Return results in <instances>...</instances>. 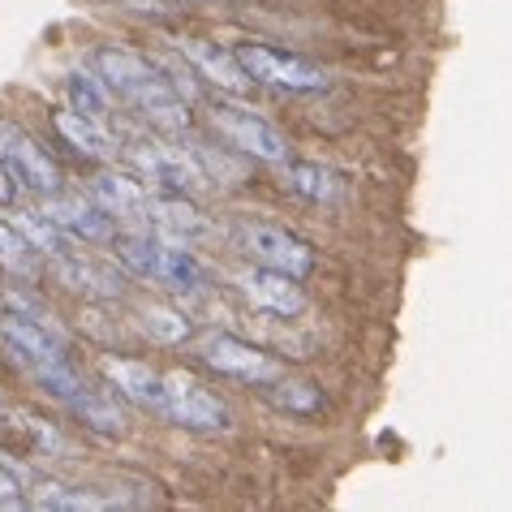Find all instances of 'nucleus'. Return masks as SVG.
<instances>
[{"mask_svg": "<svg viewBox=\"0 0 512 512\" xmlns=\"http://www.w3.org/2000/svg\"><path fill=\"white\" fill-rule=\"evenodd\" d=\"M95 69H99V82L108 91H117L125 104L138 108V117H147L151 125L160 130H190V108L181 91L173 87V78L164 74L160 65H151L147 56L138 52H125V48H99L95 56Z\"/></svg>", "mask_w": 512, "mask_h": 512, "instance_id": "f257e3e1", "label": "nucleus"}, {"mask_svg": "<svg viewBox=\"0 0 512 512\" xmlns=\"http://www.w3.org/2000/svg\"><path fill=\"white\" fill-rule=\"evenodd\" d=\"M117 259L130 267L134 276L164 284L168 293H203L211 284V272L194 259L186 246L168 237H147V233H125L117 237Z\"/></svg>", "mask_w": 512, "mask_h": 512, "instance_id": "f03ea898", "label": "nucleus"}, {"mask_svg": "<svg viewBox=\"0 0 512 512\" xmlns=\"http://www.w3.org/2000/svg\"><path fill=\"white\" fill-rule=\"evenodd\" d=\"M237 65L246 69L250 82L259 87H276V91H327V69L306 61V56H293V52H280V48H267V44H237L233 48Z\"/></svg>", "mask_w": 512, "mask_h": 512, "instance_id": "7ed1b4c3", "label": "nucleus"}, {"mask_svg": "<svg viewBox=\"0 0 512 512\" xmlns=\"http://www.w3.org/2000/svg\"><path fill=\"white\" fill-rule=\"evenodd\" d=\"M211 130H216L233 151L250 155V160H263V164H284L289 160V138L284 130H276L263 112L254 108H241V104H211Z\"/></svg>", "mask_w": 512, "mask_h": 512, "instance_id": "20e7f679", "label": "nucleus"}, {"mask_svg": "<svg viewBox=\"0 0 512 512\" xmlns=\"http://www.w3.org/2000/svg\"><path fill=\"white\" fill-rule=\"evenodd\" d=\"M237 246L246 250L259 267H276V272L293 276V280L315 272V250H310L302 237L276 229V224H241Z\"/></svg>", "mask_w": 512, "mask_h": 512, "instance_id": "39448f33", "label": "nucleus"}, {"mask_svg": "<svg viewBox=\"0 0 512 512\" xmlns=\"http://www.w3.org/2000/svg\"><path fill=\"white\" fill-rule=\"evenodd\" d=\"M0 164H5L26 190H39V194L61 190V168H56V160L18 121H5V117H0Z\"/></svg>", "mask_w": 512, "mask_h": 512, "instance_id": "423d86ee", "label": "nucleus"}, {"mask_svg": "<svg viewBox=\"0 0 512 512\" xmlns=\"http://www.w3.org/2000/svg\"><path fill=\"white\" fill-rule=\"evenodd\" d=\"M130 160L134 168L155 186H168L177 194H198L207 186V177L198 173V164L190 160V151L181 147H168V142H155V138H134L130 142Z\"/></svg>", "mask_w": 512, "mask_h": 512, "instance_id": "0eeeda50", "label": "nucleus"}, {"mask_svg": "<svg viewBox=\"0 0 512 512\" xmlns=\"http://www.w3.org/2000/svg\"><path fill=\"white\" fill-rule=\"evenodd\" d=\"M198 358H203L211 371L246 379V383H272V379H280L276 358H267V353L254 349L250 340L229 336V332H211V336L198 340Z\"/></svg>", "mask_w": 512, "mask_h": 512, "instance_id": "6e6552de", "label": "nucleus"}, {"mask_svg": "<svg viewBox=\"0 0 512 512\" xmlns=\"http://www.w3.org/2000/svg\"><path fill=\"white\" fill-rule=\"evenodd\" d=\"M160 418L190 426V431H229L233 426L229 405L216 401V396L203 392L190 379H168V401L160 409Z\"/></svg>", "mask_w": 512, "mask_h": 512, "instance_id": "1a4fd4ad", "label": "nucleus"}, {"mask_svg": "<svg viewBox=\"0 0 512 512\" xmlns=\"http://www.w3.org/2000/svg\"><path fill=\"white\" fill-rule=\"evenodd\" d=\"M147 224L160 237L177 241V246H194V241H211L216 229H211V220L198 211L194 203L177 194H151L147 198Z\"/></svg>", "mask_w": 512, "mask_h": 512, "instance_id": "9d476101", "label": "nucleus"}, {"mask_svg": "<svg viewBox=\"0 0 512 512\" xmlns=\"http://www.w3.org/2000/svg\"><path fill=\"white\" fill-rule=\"evenodd\" d=\"M241 293H246L259 310H267V315H280V319H293V315H302V310H306L302 284H297L293 276L276 272V267H259V263H254L250 272H241Z\"/></svg>", "mask_w": 512, "mask_h": 512, "instance_id": "9b49d317", "label": "nucleus"}, {"mask_svg": "<svg viewBox=\"0 0 512 512\" xmlns=\"http://www.w3.org/2000/svg\"><path fill=\"white\" fill-rule=\"evenodd\" d=\"M44 216L52 224H61V229L69 237H82V241H112L117 237V224H112V216L99 203H91V198H78V194H48L44 203Z\"/></svg>", "mask_w": 512, "mask_h": 512, "instance_id": "f8f14e48", "label": "nucleus"}, {"mask_svg": "<svg viewBox=\"0 0 512 512\" xmlns=\"http://www.w3.org/2000/svg\"><path fill=\"white\" fill-rule=\"evenodd\" d=\"M104 375L112 379V388H117L125 401H134L138 409H151V414H160L164 401H168V379L155 375L151 366H142V362L104 358Z\"/></svg>", "mask_w": 512, "mask_h": 512, "instance_id": "ddd939ff", "label": "nucleus"}, {"mask_svg": "<svg viewBox=\"0 0 512 512\" xmlns=\"http://www.w3.org/2000/svg\"><path fill=\"white\" fill-rule=\"evenodd\" d=\"M147 190L142 181L134 177H121V173H99L91 177V203H99L108 216L117 220H134V224H147Z\"/></svg>", "mask_w": 512, "mask_h": 512, "instance_id": "4468645a", "label": "nucleus"}, {"mask_svg": "<svg viewBox=\"0 0 512 512\" xmlns=\"http://www.w3.org/2000/svg\"><path fill=\"white\" fill-rule=\"evenodd\" d=\"M181 52H186V56H190V65H194L203 78L216 82L220 91H233V95L250 91V78H246V69L237 65L233 48L207 44V39H186V44H181Z\"/></svg>", "mask_w": 512, "mask_h": 512, "instance_id": "2eb2a0df", "label": "nucleus"}, {"mask_svg": "<svg viewBox=\"0 0 512 512\" xmlns=\"http://www.w3.org/2000/svg\"><path fill=\"white\" fill-rule=\"evenodd\" d=\"M52 125H56V134H61L69 147H74L78 155H91V160H112V155L121 151V142L112 138L104 125L91 121V117H82V112H74V108L56 112Z\"/></svg>", "mask_w": 512, "mask_h": 512, "instance_id": "dca6fc26", "label": "nucleus"}, {"mask_svg": "<svg viewBox=\"0 0 512 512\" xmlns=\"http://www.w3.org/2000/svg\"><path fill=\"white\" fill-rule=\"evenodd\" d=\"M52 276L61 284H69V289L95 293V297H121L125 293V280L117 272L82 259V254H61V259H52Z\"/></svg>", "mask_w": 512, "mask_h": 512, "instance_id": "f3484780", "label": "nucleus"}, {"mask_svg": "<svg viewBox=\"0 0 512 512\" xmlns=\"http://www.w3.org/2000/svg\"><path fill=\"white\" fill-rule=\"evenodd\" d=\"M284 186L306 203H340L345 198V177L306 160H284Z\"/></svg>", "mask_w": 512, "mask_h": 512, "instance_id": "a211bd4d", "label": "nucleus"}, {"mask_svg": "<svg viewBox=\"0 0 512 512\" xmlns=\"http://www.w3.org/2000/svg\"><path fill=\"white\" fill-rule=\"evenodd\" d=\"M0 332L9 336V345L18 349V358L26 362H65L61 353V340H52L44 332V319H22V315H9L5 323H0Z\"/></svg>", "mask_w": 512, "mask_h": 512, "instance_id": "6ab92c4d", "label": "nucleus"}, {"mask_svg": "<svg viewBox=\"0 0 512 512\" xmlns=\"http://www.w3.org/2000/svg\"><path fill=\"white\" fill-rule=\"evenodd\" d=\"M13 229L26 237V246L35 254H48V259H61V254H78V237H69L61 224H52L48 216L39 220L35 211H13Z\"/></svg>", "mask_w": 512, "mask_h": 512, "instance_id": "aec40b11", "label": "nucleus"}, {"mask_svg": "<svg viewBox=\"0 0 512 512\" xmlns=\"http://www.w3.org/2000/svg\"><path fill=\"white\" fill-rule=\"evenodd\" d=\"M35 508L48 512H104V508H121V500L112 495H91L87 487H65V482H39L35 491Z\"/></svg>", "mask_w": 512, "mask_h": 512, "instance_id": "412c9836", "label": "nucleus"}, {"mask_svg": "<svg viewBox=\"0 0 512 512\" xmlns=\"http://www.w3.org/2000/svg\"><path fill=\"white\" fill-rule=\"evenodd\" d=\"M65 91H69V108L74 112H82V117H91L99 125L108 121V108H112L108 104V87L95 74H69Z\"/></svg>", "mask_w": 512, "mask_h": 512, "instance_id": "4be33fe9", "label": "nucleus"}, {"mask_svg": "<svg viewBox=\"0 0 512 512\" xmlns=\"http://www.w3.org/2000/svg\"><path fill=\"white\" fill-rule=\"evenodd\" d=\"M142 332L160 345H181V340L194 336V323L181 315V310H168V306H147L142 310Z\"/></svg>", "mask_w": 512, "mask_h": 512, "instance_id": "5701e85b", "label": "nucleus"}, {"mask_svg": "<svg viewBox=\"0 0 512 512\" xmlns=\"http://www.w3.org/2000/svg\"><path fill=\"white\" fill-rule=\"evenodd\" d=\"M69 409H74L78 418H87L95 431H104V435H121V431H125V422H121L117 409H112V401H104V396H95V392H87V388H82L74 401H69Z\"/></svg>", "mask_w": 512, "mask_h": 512, "instance_id": "b1692460", "label": "nucleus"}, {"mask_svg": "<svg viewBox=\"0 0 512 512\" xmlns=\"http://www.w3.org/2000/svg\"><path fill=\"white\" fill-rule=\"evenodd\" d=\"M272 401L280 409H289V414H319L323 409V392L315 388V383H276L272 379Z\"/></svg>", "mask_w": 512, "mask_h": 512, "instance_id": "393cba45", "label": "nucleus"}, {"mask_svg": "<svg viewBox=\"0 0 512 512\" xmlns=\"http://www.w3.org/2000/svg\"><path fill=\"white\" fill-rule=\"evenodd\" d=\"M0 263H5L13 276H35V250L26 246L22 233H9L5 224H0Z\"/></svg>", "mask_w": 512, "mask_h": 512, "instance_id": "a878e982", "label": "nucleus"}, {"mask_svg": "<svg viewBox=\"0 0 512 512\" xmlns=\"http://www.w3.org/2000/svg\"><path fill=\"white\" fill-rule=\"evenodd\" d=\"M121 5L142 13V18H177L181 0H121Z\"/></svg>", "mask_w": 512, "mask_h": 512, "instance_id": "bb28decb", "label": "nucleus"}, {"mask_svg": "<svg viewBox=\"0 0 512 512\" xmlns=\"http://www.w3.org/2000/svg\"><path fill=\"white\" fill-rule=\"evenodd\" d=\"M22 203V181L0 164V207H18Z\"/></svg>", "mask_w": 512, "mask_h": 512, "instance_id": "cd10ccee", "label": "nucleus"}, {"mask_svg": "<svg viewBox=\"0 0 512 512\" xmlns=\"http://www.w3.org/2000/svg\"><path fill=\"white\" fill-rule=\"evenodd\" d=\"M0 504H9V508H22L26 500L18 495V478L9 474V469H0Z\"/></svg>", "mask_w": 512, "mask_h": 512, "instance_id": "c85d7f7f", "label": "nucleus"}, {"mask_svg": "<svg viewBox=\"0 0 512 512\" xmlns=\"http://www.w3.org/2000/svg\"><path fill=\"white\" fill-rule=\"evenodd\" d=\"M181 5H186V0H181Z\"/></svg>", "mask_w": 512, "mask_h": 512, "instance_id": "c756f323", "label": "nucleus"}, {"mask_svg": "<svg viewBox=\"0 0 512 512\" xmlns=\"http://www.w3.org/2000/svg\"><path fill=\"white\" fill-rule=\"evenodd\" d=\"M0 409H5V405H0Z\"/></svg>", "mask_w": 512, "mask_h": 512, "instance_id": "7c9ffc66", "label": "nucleus"}]
</instances>
